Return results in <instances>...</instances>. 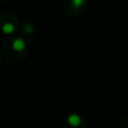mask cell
Here are the masks:
<instances>
[{
    "mask_svg": "<svg viewBox=\"0 0 128 128\" xmlns=\"http://www.w3.org/2000/svg\"><path fill=\"white\" fill-rule=\"evenodd\" d=\"M12 47L15 51H23L26 48V43L22 38H16L12 42Z\"/></svg>",
    "mask_w": 128,
    "mask_h": 128,
    "instance_id": "obj_1",
    "label": "cell"
},
{
    "mask_svg": "<svg viewBox=\"0 0 128 128\" xmlns=\"http://www.w3.org/2000/svg\"><path fill=\"white\" fill-rule=\"evenodd\" d=\"M68 123L71 126H78L81 123V118L77 114H71L68 117Z\"/></svg>",
    "mask_w": 128,
    "mask_h": 128,
    "instance_id": "obj_2",
    "label": "cell"
},
{
    "mask_svg": "<svg viewBox=\"0 0 128 128\" xmlns=\"http://www.w3.org/2000/svg\"><path fill=\"white\" fill-rule=\"evenodd\" d=\"M14 30H15V27H14V25L13 24H11V23H5L3 26H2V31H3V33L4 34H12L13 32H14Z\"/></svg>",
    "mask_w": 128,
    "mask_h": 128,
    "instance_id": "obj_3",
    "label": "cell"
},
{
    "mask_svg": "<svg viewBox=\"0 0 128 128\" xmlns=\"http://www.w3.org/2000/svg\"><path fill=\"white\" fill-rule=\"evenodd\" d=\"M85 0H72V3H73V6L76 7V8H79L81 7L83 4H84Z\"/></svg>",
    "mask_w": 128,
    "mask_h": 128,
    "instance_id": "obj_4",
    "label": "cell"
},
{
    "mask_svg": "<svg viewBox=\"0 0 128 128\" xmlns=\"http://www.w3.org/2000/svg\"><path fill=\"white\" fill-rule=\"evenodd\" d=\"M25 31H26L27 33H33V31H34V28H33V26H32V25H30V24H27V25L25 26Z\"/></svg>",
    "mask_w": 128,
    "mask_h": 128,
    "instance_id": "obj_5",
    "label": "cell"
}]
</instances>
